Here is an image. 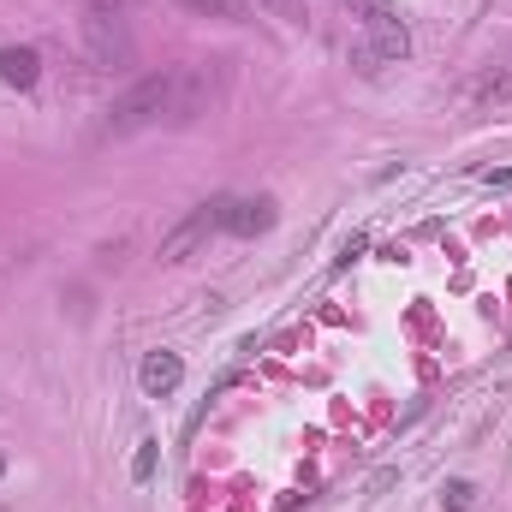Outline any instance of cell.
I'll use <instances>...</instances> for the list:
<instances>
[{"label": "cell", "mask_w": 512, "mask_h": 512, "mask_svg": "<svg viewBox=\"0 0 512 512\" xmlns=\"http://www.w3.org/2000/svg\"><path fill=\"white\" fill-rule=\"evenodd\" d=\"M477 501V483H465V477H453L447 489H441V507H453V512H465Z\"/></svg>", "instance_id": "cell-10"}, {"label": "cell", "mask_w": 512, "mask_h": 512, "mask_svg": "<svg viewBox=\"0 0 512 512\" xmlns=\"http://www.w3.org/2000/svg\"><path fill=\"white\" fill-rule=\"evenodd\" d=\"M0 78H6L12 90H30V84L42 78V60H36V48H0Z\"/></svg>", "instance_id": "cell-7"}, {"label": "cell", "mask_w": 512, "mask_h": 512, "mask_svg": "<svg viewBox=\"0 0 512 512\" xmlns=\"http://www.w3.org/2000/svg\"><path fill=\"white\" fill-rule=\"evenodd\" d=\"M507 90H512L507 78H477V84H471V108H477V102H501Z\"/></svg>", "instance_id": "cell-11"}, {"label": "cell", "mask_w": 512, "mask_h": 512, "mask_svg": "<svg viewBox=\"0 0 512 512\" xmlns=\"http://www.w3.org/2000/svg\"><path fill=\"white\" fill-rule=\"evenodd\" d=\"M137 382H143V393H149V399H167L173 387L185 382L179 352H149V358H143V370H137Z\"/></svg>", "instance_id": "cell-6"}, {"label": "cell", "mask_w": 512, "mask_h": 512, "mask_svg": "<svg viewBox=\"0 0 512 512\" xmlns=\"http://www.w3.org/2000/svg\"><path fill=\"white\" fill-rule=\"evenodd\" d=\"M191 12H209V18H227V24H245L251 18V0H179Z\"/></svg>", "instance_id": "cell-8"}, {"label": "cell", "mask_w": 512, "mask_h": 512, "mask_svg": "<svg viewBox=\"0 0 512 512\" xmlns=\"http://www.w3.org/2000/svg\"><path fill=\"white\" fill-rule=\"evenodd\" d=\"M203 102H209V78H203V66H167V72L137 78L126 96L114 102L108 131H114V137H131V131L161 126V120L179 126V120H197Z\"/></svg>", "instance_id": "cell-1"}, {"label": "cell", "mask_w": 512, "mask_h": 512, "mask_svg": "<svg viewBox=\"0 0 512 512\" xmlns=\"http://www.w3.org/2000/svg\"><path fill=\"white\" fill-rule=\"evenodd\" d=\"M274 227V203L268 197H233L227 203V233L233 239H256V233H268Z\"/></svg>", "instance_id": "cell-5"}, {"label": "cell", "mask_w": 512, "mask_h": 512, "mask_svg": "<svg viewBox=\"0 0 512 512\" xmlns=\"http://www.w3.org/2000/svg\"><path fill=\"white\" fill-rule=\"evenodd\" d=\"M84 48H90V60L96 66H108V72H120L131 66V30H126V12H96V6H84Z\"/></svg>", "instance_id": "cell-3"}, {"label": "cell", "mask_w": 512, "mask_h": 512, "mask_svg": "<svg viewBox=\"0 0 512 512\" xmlns=\"http://www.w3.org/2000/svg\"><path fill=\"white\" fill-rule=\"evenodd\" d=\"M155 459H161V441H137V459H131V477L149 483L155 477Z\"/></svg>", "instance_id": "cell-9"}, {"label": "cell", "mask_w": 512, "mask_h": 512, "mask_svg": "<svg viewBox=\"0 0 512 512\" xmlns=\"http://www.w3.org/2000/svg\"><path fill=\"white\" fill-rule=\"evenodd\" d=\"M411 54V30H405V18L382 6V0H364V36L352 42V60L364 66V72H382L387 60H405Z\"/></svg>", "instance_id": "cell-2"}, {"label": "cell", "mask_w": 512, "mask_h": 512, "mask_svg": "<svg viewBox=\"0 0 512 512\" xmlns=\"http://www.w3.org/2000/svg\"><path fill=\"white\" fill-rule=\"evenodd\" d=\"M483 179H489V185H512V167H501V173H495V167H489V173H483Z\"/></svg>", "instance_id": "cell-13"}, {"label": "cell", "mask_w": 512, "mask_h": 512, "mask_svg": "<svg viewBox=\"0 0 512 512\" xmlns=\"http://www.w3.org/2000/svg\"><path fill=\"white\" fill-rule=\"evenodd\" d=\"M227 203L233 197H215V203H197L167 239H161V262H185V256L197 251V245H209L215 233H227Z\"/></svg>", "instance_id": "cell-4"}, {"label": "cell", "mask_w": 512, "mask_h": 512, "mask_svg": "<svg viewBox=\"0 0 512 512\" xmlns=\"http://www.w3.org/2000/svg\"><path fill=\"white\" fill-rule=\"evenodd\" d=\"M84 6H96V12H126V0H84Z\"/></svg>", "instance_id": "cell-12"}, {"label": "cell", "mask_w": 512, "mask_h": 512, "mask_svg": "<svg viewBox=\"0 0 512 512\" xmlns=\"http://www.w3.org/2000/svg\"><path fill=\"white\" fill-rule=\"evenodd\" d=\"M0 471H6V459H0Z\"/></svg>", "instance_id": "cell-14"}]
</instances>
